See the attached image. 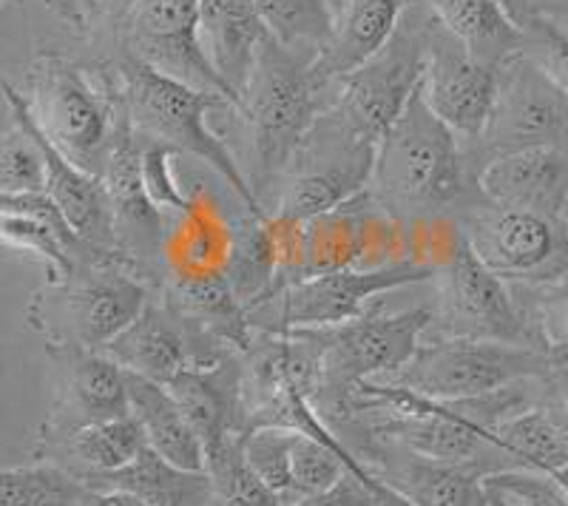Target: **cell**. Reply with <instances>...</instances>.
Returning <instances> with one entry per match:
<instances>
[{
	"instance_id": "1",
	"label": "cell",
	"mask_w": 568,
	"mask_h": 506,
	"mask_svg": "<svg viewBox=\"0 0 568 506\" xmlns=\"http://www.w3.org/2000/svg\"><path fill=\"white\" fill-rule=\"evenodd\" d=\"M367 191L384 214L404 225L458 216L484 200L464 143L429 111L420 89L375 145Z\"/></svg>"
},
{
	"instance_id": "2",
	"label": "cell",
	"mask_w": 568,
	"mask_h": 506,
	"mask_svg": "<svg viewBox=\"0 0 568 506\" xmlns=\"http://www.w3.org/2000/svg\"><path fill=\"white\" fill-rule=\"evenodd\" d=\"M23 98L34 125L60 154L78 169L103 176L125 123L114 65L40 52L29 65Z\"/></svg>"
},
{
	"instance_id": "3",
	"label": "cell",
	"mask_w": 568,
	"mask_h": 506,
	"mask_svg": "<svg viewBox=\"0 0 568 506\" xmlns=\"http://www.w3.org/2000/svg\"><path fill=\"white\" fill-rule=\"evenodd\" d=\"M111 65L125 118L142 143H156L176 154L196 156L231 185L247 214H267L225 140L207 125L211 111L233 109L231 100L171 78L142 60L116 58Z\"/></svg>"
},
{
	"instance_id": "4",
	"label": "cell",
	"mask_w": 568,
	"mask_h": 506,
	"mask_svg": "<svg viewBox=\"0 0 568 506\" xmlns=\"http://www.w3.org/2000/svg\"><path fill=\"white\" fill-rule=\"evenodd\" d=\"M316 52L318 49L284 45L271 34L258 49L251 80L242 94L240 114L251 125L253 163H256L251 185L262 209H265V196L282 182L284 171L291 169L307 131L327 109L324 94L329 85L318 80L313 65Z\"/></svg>"
},
{
	"instance_id": "5",
	"label": "cell",
	"mask_w": 568,
	"mask_h": 506,
	"mask_svg": "<svg viewBox=\"0 0 568 506\" xmlns=\"http://www.w3.org/2000/svg\"><path fill=\"white\" fill-rule=\"evenodd\" d=\"M156 287L120 256H91L45 280L27 305V325L45 344L103 351L149 305Z\"/></svg>"
},
{
	"instance_id": "6",
	"label": "cell",
	"mask_w": 568,
	"mask_h": 506,
	"mask_svg": "<svg viewBox=\"0 0 568 506\" xmlns=\"http://www.w3.org/2000/svg\"><path fill=\"white\" fill-rule=\"evenodd\" d=\"M429 325L433 305L387 313L378 298L369 311L342 325L293 331L311 344L316 356L318 393L313 404L318 413L342 402L358 384L375 382L378 376L387 378L400 371L415 356Z\"/></svg>"
},
{
	"instance_id": "7",
	"label": "cell",
	"mask_w": 568,
	"mask_h": 506,
	"mask_svg": "<svg viewBox=\"0 0 568 506\" xmlns=\"http://www.w3.org/2000/svg\"><path fill=\"white\" fill-rule=\"evenodd\" d=\"M566 351H542L529 344L433 338L420 342L415 356L384 382L407 387L435 402L491 396L511 384L546 378Z\"/></svg>"
},
{
	"instance_id": "8",
	"label": "cell",
	"mask_w": 568,
	"mask_h": 506,
	"mask_svg": "<svg viewBox=\"0 0 568 506\" xmlns=\"http://www.w3.org/2000/svg\"><path fill=\"white\" fill-rule=\"evenodd\" d=\"M435 280V267L413 260L378 267L316 273L267 293L247 311L256 333L304 331V327L342 325L362 316L384 293Z\"/></svg>"
},
{
	"instance_id": "9",
	"label": "cell",
	"mask_w": 568,
	"mask_h": 506,
	"mask_svg": "<svg viewBox=\"0 0 568 506\" xmlns=\"http://www.w3.org/2000/svg\"><path fill=\"white\" fill-rule=\"evenodd\" d=\"M435 285L438 298L433 305V325L426 331H438L435 338H478L557 351L526 307L517 302L509 282L495 276L475 256L464 234L435 271Z\"/></svg>"
},
{
	"instance_id": "10",
	"label": "cell",
	"mask_w": 568,
	"mask_h": 506,
	"mask_svg": "<svg viewBox=\"0 0 568 506\" xmlns=\"http://www.w3.org/2000/svg\"><path fill=\"white\" fill-rule=\"evenodd\" d=\"M375 165V143L353 129L333 105L318 114L291 169L282 176L276 209L284 220L307 222L367 191Z\"/></svg>"
},
{
	"instance_id": "11",
	"label": "cell",
	"mask_w": 568,
	"mask_h": 506,
	"mask_svg": "<svg viewBox=\"0 0 568 506\" xmlns=\"http://www.w3.org/2000/svg\"><path fill=\"white\" fill-rule=\"evenodd\" d=\"M433 23L435 14L424 0H418L400 18L398 29L382 52L336 83L338 91L329 105L375 145L418 94Z\"/></svg>"
},
{
	"instance_id": "12",
	"label": "cell",
	"mask_w": 568,
	"mask_h": 506,
	"mask_svg": "<svg viewBox=\"0 0 568 506\" xmlns=\"http://www.w3.org/2000/svg\"><path fill=\"white\" fill-rule=\"evenodd\" d=\"M455 220L475 256L509 285L551 287L568 280V216L480 200Z\"/></svg>"
},
{
	"instance_id": "13",
	"label": "cell",
	"mask_w": 568,
	"mask_h": 506,
	"mask_svg": "<svg viewBox=\"0 0 568 506\" xmlns=\"http://www.w3.org/2000/svg\"><path fill=\"white\" fill-rule=\"evenodd\" d=\"M540 145H568V94L529 54L500 69L495 109L478 143L464 145L475 176L489 160Z\"/></svg>"
},
{
	"instance_id": "14",
	"label": "cell",
	"mask_w": 568,
	"mask_h": 506,
	"mask_svg": "<svg viewBox=\"0 0 568 506\" xmlns=\"http://www.w3.org/2000/svg\"><path fill=\"white\" fill-rule=\"evenodd\" d=\"M407 225L384 214L369 191L302 225L296 280L347 267H378L409 260ZM293 280V282H296Z\"/></svg>"
},
{
	"instance_id": "15",
	"label": "cell",
	"mask_w": 568,
	"mask_h": 506,
	"mask_svg": "<svg viewBox=\"0 0 568 506\" xmlns=\"http://www.w3.org/2000/svg\"><path fill=\"white\" fill-rule=\"evenodd\" d=\"M52 364V404L34 442H58L74 429L129 416L125 371L103 351L78 344H45Z\"/></svg>"
},
{
	"instance_id": "16",
	"label": "cell",
	"mask_w": 568,
	"mask_h": 506,
	"mask_svg": "<svg viewBox=\"0 0 568 506\" xmlns=\"http://www.w3.org/2000/svg\"><path fill=\"white\" fill-rule=\"evenodd\" d=\"M497 85H500V69L471 58L435 20L426 49L420 98L440 123L458 134L464 145L478 143V136L484 134L495 109Z\"/></svg>"
},
{
	"instance_id": "17",
	"label": "cell",
	"mask_w": 568,
	"mask_h": 506,
	"mask_svg": "<svg viewBox=\"0 0 568 506\" xmlns=\"http://www.w3.org/2000/svg\"><path fill=\"white\" fill-rule=\"evenodd\" d=\"M103 353L114 358L123 371L160 384H169L171 378L185 371L211 367V364L233 356V351L216 344L205 333L196 331L191 322H185L165 302L160 287L149 305L142 307L140 316L114 342L105 344Z\"/></svg>"
},
{
	"instance_id": "18",
	"label": "cell",
	"mask_w": 568,
	"mask_h": 506,
	"mask_svg": "<svg viewBox=\"0 0 568 506\" xmlns=\"http://www.w3.org/2000/svg\"><path fill=\"white\" fill-rule=\"evenodd\" d=\"M344 444L409 506H489V489L478 467L435 462L404 444L367 433L349 435Z\"/></svg>"
},
{
	"instance_id": "19",
	"label": "cell",
	"mask_w": 568,
	"mask_h": 506,
	"mask_svg": "<svg viewBox=\"0 0 568 506\" xmlns=\"http://www.w3.org/2000/svg\"><path fill=\"white\" fill-rule=\"evenodd\" d=\"M100 180L109 194L116 245L140 276L160 287L165 280L156 271V262L165 253V222L142 182V140L131 131L129 118L116 134Z\"/></svg>"
},
{
	"instance_id": "20",
	"label": "cell",
	"mask_w": 568,
	"mask_h": 506,
	"mask_svg": "<svg viewBox=\"0 0 568 506\" xmlns=\"http://www.w3.org/2000/svg\"><path fill=\"white\" fill-rule=\"evenodd\" d=\"M0 94L7 100L9 111H12L14 123L23 125V129L38 140L45 163V196L58 205V211L63 214V220L69 222L71 231H74L85 245L94 247V251L105 253V256H120V260H125L120 245H116L114 216H111L109 194H105L103 180L89 174V171L78 169L69 156L60 154V151L45 140L43 131L34 125L32 114H29L23 91L14 89L3 74H0Z\"/></svg>"
},
{
	"instance_id": "21",
	"label": "cell",
	"mask_w": 568,
	"mask_h": 506,
	"mask_svg": "<svg viewBox=\"0 0 568 506\" xmlns=\"http://www.w3.org/2000/svg\"><path fill=\"white\" fill-rule=\"evenodd\" d=\"M478 189L491 205L566 216L568 145H540L495 156L478 171Z\"/></svg>"
},
{
	"instance_id": "22",
	"label": "cell",
	"mask_w": 568,
	"mask_h": 506,
	"mask_svg": "<svg viewBox=\"0 0 568 506\" xmlns=\"http://www.w3.org/2000/svg\"><path fill=\"white\" fill-rule=\"evenodd\" d=\"M165 387L174 393L182 413L200 435L205 455L220 444L245 435V407H242V356L222 358L211 367H194L171 378Z\"/></svg>"
},
{
	"instance_id": "23",
	"label": "cell",
	"mask_w": 568,
	"mask_h": 506,
	"mask_svg": "<svg viewBox=\"0 0 568 506\" xmlns=\"http://www.w3.org/2000/svg\"><path fill=\"white\" fill-rule=\"evenodd\" d=\"M0 245L34 253L45 265V280H58L91 256H105L85 245L45 194L0 196Z\"/></svg>"
},
{
	"instance_id": "24",
	"label": "cell",
	"mask_w": 568,
	"mask_h": 506,
	"mask_svg": "<svg viewBox=\"0 0 568 506\" xmlns=\"http://www.w3.org/2000/svg\"><path fill=\"white\" fill-rule=\"evenodd\" d=\"M267 38L271 32L258 14L256 0H200L202 52L231 89L240 111L256 54Z\"/></svg>"
},
{
	"instance_id": "25",
	"label": "cell",
	"mask_w": 568,
	"mask_h": 506,
	"mask_svg": "<svg viewBox=\"0 0 568 506\" xmlns=\"http://www.w3.org/2000/svg\"><path fill=\"white\" fill-rule=\"evenodd\" d=\"M418 0H347L336 14L327 43L316 52V74L324 85L338 83L382 52L400 18Z\"/></svg>"
},
{
	"instance_id": "26",
	"label": "cell",
	"mask_w": 568,
	"mask_h": 506,
	"mask_svg": "<svg viewBox=\"0 0 568 506\" xmlns=\"http://www.w3.org/2000/svg\"><path fill=\"white\" fill-rule=\"evenodd\" d=\"M160 293L185 322L227 351L245 356L256 342L245 302L236 296L225 273L169 276L160 285Z\"/></svg>"
},
{
	"instance_id": "27",
	"label": "cell",
	"mask_w": 568,
	"mask_h": 506,
	"mask_svg": "<svg viewBox=\"0 0 568 506\" xmlns=\"http://www.w3.org/2000/svg\"><path fill=\"white\" fill-rule=\"evenodd\" d=\"M145 447H149L145 433L129 413V416L74 429L58 442H34L29 455L32 462L54 464L85 484L98 475H109L131 464Z\"/></svg>"
},
{
	"instance_id": "28",
	"label": "cell",
	"mask_w": 568,
	"mask_h": 506,
	"mask_svg": "<svg viewBox=\"0 0 568 506\" xmlns=\"http://www.w3.org/2000/svg\"><path fill=\"white\" fill-rule=\"evenodd\" d=\"M440 27L475 60L504 69L526 52V34L500 0H424Z\"/></svg>"
},
{
	"instance_id": "29",
	"label": "cell",
	"mask_w": 568,
	"mask_h": 506,
	"mask_svg": "<svg viewBox=\"0 0 568 506\" xmlns=\"http://www.w3.org/2000/svg\"><path fill=\"white\" fill-rule=\"evenodd\" d=\"M129 409L145 433V444L174 467L205 473V449L180 402L165 384L125 371Z\"/></svg>"
},
{
	"instance_id": "30",
	"label": "cell",
	"mask_w": 568,
	"mask_h": 506,
	"mask_svg": "<svg viewBox=\"0 0 568 506\" xmlns=\"http://www.w3.org/2000/svg\"><path fill=\"white\" fill-rule=\"evenodd\" d=\"M89 489H123L149 506H211V480L205 473L174 467L145 447L134 462L109 475L85 480Z\"/></svg>"
},
{
	"instance_id": "31",
	"label": "cell",
	"mask_w": 568,
	"mask_h": 506,
	"mask_svg": "<svg viewBox=\"0 0 568 506\" xmlns=\"http://www.w3.org/2000/svg\"><path fill=\"white\" fill-rule=\"evenodd\" d=\"M233 253V225L211 205V200H194L191 211L180 216V227L165 240V271L169 276H205L225 273Z\"/></svg>"
},
{
	"instance_id": "32",
	"label": "cell",
	"mask_w": 568,
	"mask_h": 506,
	"mask_svg": "<svg viewBox=\"0 0 568 506\" xmlns=\"http://www.w3.org/2000/svg\"><path fill=\"white\" fill-rule=\"evenodd\" d=\"M497 447L509 455L511 469L551 475L568 467V444L540 402L517 409L495 424Z\"/></svg>"
},
{
	"instance_id": "33",
	"label": "cell",
	"mask_w": 568,
	"mask_h": 506,
	"mask_svg": "<svg viewBox=\"0 0 568 506\" xmlns=\"http://www.w3.org/2000/svg\"><path fill=\"white\" fill-rule=\"evenodd\" d=\"M211 506H278L245 455V435L220 444L205 455Z\"/></svg>"
},
{
	"instance_id": "34",
	"label": "cell",
	"mask_w": 568,
	"mask_h": 506,
	"mask_svg": "<svg viewBox=\"0 0 568 506\" xmlns=\"http://www.w3.org/2000/svg\"><path fill=\"white\" fill-rule=\"evenodd\" d=\"M89 487L54 464L0 469V506H80Z\"/></svg>"
},
{
	"instance_id": "35",
	"label": "cell",
	"mask_w": 568,
	"mask_h": 506,
	"mask_svg": "<svg viewBox=\"0 0 568 506\" xmlns=\"http://www.w3.org/2000/svg\"><path fill=\"white\" fill-rule=\"evenodd\" d=\"M256 9L267 32L296 49H322L336 23L327 0H256Z\"/></svg>"
},
{
	"instance_id": "36",
	"label": "cell",
	"mask_w": 568,
	"mask_h": 506,
	"mask_svg": "<svg viewBox=\"0 0 568 506\" xmlns=\"http://www.w3.org/2000/svg\"><path fill=\"white\" fill-rule=\"evenodd\" d=\"M296 442V429L258 427L245 433V455L256 475L262 478L278 506L296 504V489L291 478V453Z\"/></svg>"
},
{
	"instance_id": "37",
	"label": "cell",
	"mask_w": 568,
	"mask_h": 506,
	"mask_svg": "<svg viewBox=\"0 0 568 506\" xmlns=\"http://www.w3.org/2000/svg\"><path fill=\"white\" fill-rule=\"evenodd\" d=\"M45 194V163L38 140L23 125L0 134V196Z\"/></svg>"
},
{
	"instance_id": "38",
	"label": "cell",
	"mask_w": 568,
	"mask_h": 506,
	"mask_svg": "<svg viewBox=\"0 0 568 506\" xmlns=\"http://www.w3.org/2000/svg\"><path fill=\"white\" fill-rule=\"evenodd\" d=\"M526 34V54L568 94V29L537 12L517 14Z\"/></svg>"
},
{
	"instance_id": "39",
	"label": "cell",
	"mask_w": 568,
	"mask_h": 506,
	"mask_svg": "<svg viewBox=\"0 0 568 506\" xmlns=\"http://www.w3.org/2000/svg\"><path fill=\"white\" fill-rule=\"evenodd\" d=\"M174 154L176 151L165 149V145L142 143V182H145V191H149L156 209L174 211L182 216L191 211L194 196H187L180 189V182L174 180V171H171V156Z\"/></svg>"
},
{
	"instance_id": "40",
	"label": "cell",
	"mask_w": 568,
	"mask_h": 506,
	"mask_svg": "<svg viewBox=\"0 0 568 506\" xmlns=\"http://www.w3.org/2000/svg\"><path fill=\"white\" fill-rule=\"evenodd\" d=\"M293 506H409L407 500L395 495L387 484L367 480L355 473H344L336 484L307 498L296 500Z\"/></svg>"
},
{
	"instance_id": "41",
	"label": "cell",
	"mask_w": 568,
	"mask_h": 506,
	"mask_svg": "<svg viewBox=\"0 0 568 506\" xmlns=\"http://www.w3.org/2000/svg\"><path fill=\"white\" fill-rule=\"evenodd\" d=\"M484 480L491 493L504 495L515 506H568V498L551 475L511 469V473H497Z\"/></svg>"
},
{
	"instance_id": "42",
	"label": "cell",
	"mask_w": 568,
	"mask_h": 506,
	"mask_svg": "<svg viewBox=\"0 0 568 506\" xmlns=\"http://www.w3.org/2000/svg\"><path fill=\"white\" fill-rule=\"evenodd\" d=\"M529 291H540L542 302L535 311L526 307V313L540 325L542 336L549 338L551 347L568 353V280L560 285L529 287Z\"/></svg>"
},
{
	"instance_id": "43",
	"label": "cell",
	"mask_w": 568,
	"mask_h": 506,
	"mask_svg": "<svg viewBox=\"0 0 568 506\" xmlns=\"http://www.w3.org/2000/svg\"><path fill=\"white\" fill-rule=\"evenodd\" d=\"M542 409L549 413L555 427L568 444V353L555 364V371L540 378V398Z\"/></svg>"
},
{
	"instance_id": "44",
	"label": "cell",
	"mask_w": 568,
	"mask_h": 506,
	"mask_svg": "<svg viewBox=\"0 0 568 506\" xmlns=\"http://www.w3.org/2000/svg\"><path fill=\"white\" fill-rule=\"evenodd\" d=\"M45 7L54 9L63 20H69L74 29H89L94 0H43Z\"/></svg>"
},
{
	"instance_id": "45",
	"label": "cell",
	"mask_w": 568,
	"mask_h": 506,
	"mask_svg": "<svg viewBox=\"0 0 568 506\" xmlns=\"http://www.w3.org/2000/svg\"><path fill=\"white\" fill-rule=\"evenodd\" d=\"M80 506H149L123 489H89Z\"/></svg>"
},
{
	"instance_id": "46",
	"label": "cell",
	"mask_w": 568,
	"mask_h": 506,
	"mask_svg": "<svg viewBox=\"0 0 568 506\" xmlns=\"http://www.w3.org/2000/svg\"><path fill=\"white\" fill-rule=\"evenodd\" d=\"M486 489H489V487H486ZM489 506H515V504H511V500H506L504 495H497V493H491V489H489Z\"/></svg>"
},
{
	"instance_id": "47",
	"label": "cell",
	"mask_w": 568,
	"mask_h": 506,
	"mask_svg": "<svg viewBox=\"0 0 568 506\" xmlns=\"http://www.w3.org/2000/svg\"><path fill=\"white\" fill-rule=\"evenodd\" d=\"M344 3H347V0H327V7H329V12H333V14L342 12Z\"/></svg>"
},
{
	"instance_id": "48",
	"label": "cell",
	"mask_w": 568,
	"mask_h": 506,
	"mask_svg": "<svg viewBox=\"0 0 568 506\" xmlns=\"http://www.w3.org/2000/svg\"><path fill=\"white\" fill-rule=\"evenodd\" d=\"M3 3H7V0H0V7H3Z\"/></svg>"
}]
</instances>
